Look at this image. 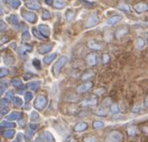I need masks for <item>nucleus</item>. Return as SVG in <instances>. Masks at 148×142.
Here are the masks:
<instances>
[{"label": "nucleus", "instance_id": "f3484780", "mask_svg": "<svg viewBox=\"0 0 148 142\" xmlns=\"http://www.w3.org/2000/svg\"><path fill=\"white\" fill-rule=\"evenodd\" d=\"M88 47L90 48V49L92 50H96V51H98V50H101L102 48V44L100 42H98V41H95V40H90L88 42Z\"/></svg>", "mask_w": 148, "mask_h": 142}, {"label": "nucleus", "instance_id": "7c9ffc66", "mask_svg": "<svg viewBox=\"0 0 148 142\" xmlns=\"http://www.w3.org/2000/svg\"><path fill=\"white\" fill-rule=\"evenodd\" d=\"M105 126V123L103 121H100V120H95L92 123V127L94 129H101V128H104Z\"/></svg>", "mask_w": 148, "mask_h": 142}, {"label": "nucleus", "instance_id": "f8f14e48", "mask_svg": "<svg viewBox=\"0 0 148 142\" xmlns=\"http://www.w3.org/2000/svg\"><path fill=\"white\" fill-rule=\"evenodd\" d=\"M52 48H53L52 44H42V45H40V46L38 47L37 51H38L39 54H42V55H44V54L49 53V52L52 50Z\"/></svg>", "mask_w": 148, "mask_h": 142}, {"label": "nucleus", "instance_id": "2f4dec72", "mask_svg": "<svg viewBox=\"0 0 148 142\" xmlns=\"http://www.w3.org/2000/svg\"><path fill=\"white\" fill-rule=\"evenodd\" d=\"M12 102H13V104H14L15 106H17V107L23 106V100L21 99L20 97H18V96H15V97L12 99Z\"/></svg>", "mask_w": 148, "mask_h": 142}, {"label": "nucleus", "instance_id": "c03bdc74", "mask_svg": "<svg viewBox=\"0 0 148 142\" xmlns=\"http://www.w3.org/2000/svg\"><path fill=\"white\" fill-rule=\"evenodd\" d=\"M84 142H97V139L95 136H92V135H89V136L84 137L83 139Z\"/></svg>", "mask_w": 148, "mask_h": 142}, {"label": "nucleus", "instance_id": "a19ab883", "mask_svg": "<svg viewBox=\"0 0 148 142\" xmlns=\"http://www.w3.org/2000/svg\"><path fill=\"white\" fill-rule=\"evenodd\" d=\"M94 113L96 115H98V116H106V115H107V112H106V110H104L103 108L96 109V110L94 111Z\"/></svg>", "mask_w": 148, "mask_h": 142}, {"label": "nucleus", "instance_id": "4c0bfd02", "mask_svg": "<svg viewBox=\"0 0 148 142\" xmlns=\"http://www.w3.org/2000/svg\"><path fill=\"white\" fill-rule=\"evenodd\" d=\"M51 17H52V14L50 13V11H48V10H43V12H42L43 20H49Z\"/></svg>", "mask_w": 148, "mask_h": 142}, {"label": "nucleus", "instance_id": "9d476101", "mask_svg": "<svg viewBox=\"0 0 148 142\" xmlns=\"http://www.w3.org/2000/svg\"><path fill=\"white\" fill-rule=\"evenodd\" d=\"M20 27H22V30H21V39L22 41H27L30 39V33L28 31V27L26 26V24L22 23L20 24Z\"/></svg>", "mask_w": 148, "mask_h": 142}, {"label": "nucleus", "instance_id": "39448f33", "mask_svg": "<svg viewBox=\"0 0 148 142\" xmlns=\"http://www.w3.org/2000/svg\"><path fill=\"white\" fill-rule=\"evenodd\" d=\"M22 17L25 19L27 22L29 23H35L37 21V15L34 12H30V11H22Z\"/></svg>", "mask_w": 148, "mask_h": 142}, {"label": "nucleus", "instance_id": "58836bf2", "mask_svg": "<svg viewBox=\"0 0 148 142\" xmlns=\"http://www.w3.org/2000/svg\"><path fill=\"white\" fill-rule=\"evenodd\" d=\"M11 84L13 85V86H15V87H21L22 86V81H21L20 79H18V78H14V79H12L11 80Z\"/></svg>", "mask_w": 148, "mask_h": 142}, {"label": "nucleus", "instance_id": "1a4fd4ad", "mask_svg": "<svg viewBox=\"0 0 148 142\" xmlns=\"http://www.w3.org/2000/svg\"><path fill=\"white\" fill-rule=\"evenodd\" d=\"M7 21L9 22L10 25H12L13 27H15V28H18L19 24H20V22H19V18L16 14L9 15V16L7 17Z\"/></svg>", "mask_w": 148, "mask_h": 142}, {"label": "nucleus", "instance_id": "bb28decb", "mask_svg": "<svg viewBox=\"0 0 148 142\" xmlns=\"http://www.w3.org/2000/svg\"><path fill=\"white\" fill-rule=\"evenodd\" d=\"M16 127V124L10 121H1V128H8V129H13Z\"/></svg>", "mask_w": 148, "mask_h": 142}, {"label": "nucleus", "instance_id": "13d9d810", "mask_svg": "<svg viewBox=\"0 0 148 142\" xmlns=\"http://www.w3.org/2000/svg\"><path fill=\"white\" fill-rule=\"evenodd\" d=\"M8 112V107H1V115H5Z\"/></svg>", "mask_w": 148, "mask_h": 142}, {"label": "nucleus", "instance_id": "c85d7f7f", "mask_svg": "<svg viewBox=\"0 0 148 142\" xmlns=\"http://www.w3.org/2000/svg\"><path fill=\"white\" fill-rule=\"evenodd\" d=\"M65 5H66V3H65L64 0H55L53 4V6L56 9H62V8L65 7Z\"/></svg>", "mask_w": 148, "mask_h": 142}, {"label": "nucleus", "instance_id": "7ed1b4c3", "mask_svg": "<svg viewBox=\"0 0 148 142\" xmlns=\"http://www.w3.org/2000/svg\"><path fill=\"white\" fill-rule=\"evenodd\" d=\"M47 104H48L47 97L43 95L37 96L35 101H34V107H35V109H37V110H43L47 106Z\"/></svg>", "mask_w": 148, "mask_h": 142}, {"label": "nucleus", "instance_id": "de8ad7c7", "mask_svg": "<svg viewBox=\"0 0 148 142\" xmlns=\"http://www.w3.org/2000/svg\"><path fill=\"white\" fill-rule=\"evenodd\" d=\"M141 110H142V107H141V105H139V104H136V105H134L132 107V112L135 113V114L140 113Z\"/></svg>", "mask_w": 148, "mask_h": 142}, {"label": "nucleus", "instance_id": "0eeeda50", "mask_svg": "<svg viewBox=\"0 0 148 142\" xmlns=\"http://www.w3.org/2000/svg\"><path fill=\"white\" fill-rule=\"evenodd\" d=\"M37 29H38L39 33L41 34V36H42L43 38L47 39L50 36V28L47 25H44V24H40V25H38Z\"/></svg>", "mask_w": 148, "mask_h": 142}, {"label": "nucleus", "instance_id": "412c9836", "mask_svg": "<svg viewBox=\"0 0 148 142\" xmlns=\"http://www.w3.org/2000/svg\"><path fill=\"white\" fill-rule=\"evenodd\" d=\"M56 57H57V53H51V54H47L46 56H44V58H43V62L45 63V64H50V63L52 62V61H54L56 59Z\"/></svg>", "mask_w": 148, "mask_h": 142}, {"label": "nucleus", "instance_id": "37998d69", "mask_svg": "<svg viewBox=\"0 0 148 142\" xmlns=\"http://www.w3.org/2000/svg\"><path fill=\"white\" fill-rule=\"evenodd\" d=\"M8 75H9V70L7 68H1V70H0V77L3 79L4 77H6Z\"/></svg>", "mask_w": 148, "mask_h": 142}, {"label": "nucleus", "instance_id": "b1692460", "mask_svg": "<svg viewBox=\"0 0 148 142\" xmlns=\"http://www.w3.org/2000/svg\"><path fill=\"white\" fill-rule=\"evenodd\" d=\"M15 130L14 129H6L2 132V135L5 137L6 139H12L15 136Z\"/></svg>", "mask_w": 148, "mask_h": 142}, {"label": "nucleus", "instance_id": "f704fd0d", "mask_svg": "<svg viewBox=\"0 0 148 142\" xmlns=\"http://www.w3.org/2000/svg\"><path fill=\"white\" fill-rule=\"evenodd\" d=\"M118 9L121 10V11H124V12H128L130 10V8L126 3H124V2H120V3L118 4Z\"/></svg>", "mask_w": 148, "mask_h": 142}, {"label": "nucleus", "instance_id": "cd10ccee", "mask_svg": "<svg viewBox=\"0 0 148 142\" xmlns=\"http://www.w3.org/2000/svg\"><path fill=\"white\" fill-rule=\"evenodd\" d=\"M19 117H20V113H18V112H11L10 114H8L7 116H6V120H7V121L12 122V121H14V120L18 119Z\"/></svg>", "mask_w": 148, "mask_h": 142}, {"label": "nucleus", "instance_id": "20e7f679", "mask_svg": "<svg viewBox=\"0 0 148 142\" xmlns=\"http://www.w3.org/2000/svg\"><path fill=\"white\" fill-rule=\"evenodd\" d=\"M99 17L97 16V14H95V13H93V14H91L90 16L88 17V19L86 20L85 22V25H84V28L85 29H88V28H92L94 27V26H96L97 24L99 23Z\"/></svg>", "mask_w": 148, "mask_h": 142}, {"label": "nucleus", "instance_id": "72a5a7b5", "mask_svg": "<svg viewBox=\"0 0 148 142\" xmlns=\"http://www.w3.org/2000/svg\"><path fill=\"white\" fill-rule=\"evenodd\" d=\"M119 106H118V104H116V103H112L110 105V112L112 113V114H118L119 113Z\"/></svg>", "mask_w": 148, "mask_h": 142}, {"label": "nucleus", "instance_id": "aec40b11", "mask_svg": "<svg viewBox=\"0 0 148 142\" xmlns=\"http://www.w3.org/2000/svg\"><path fill=\"white\" fill-rule=\"evenodd\" d=\"M4 2L6 4H8L10 7H12L13 9H18L21 5L20 0H4Z\"/></svg>", "mask_w": 148, "mask_h": 142}, {"label": "nucleus", "instance_id": "338daca9", "mask_svg": "<svg viewBox=\"0 0 148 142\" xmlns=\"http://www.w3.org/2000/svg\"><path fill=\"white\" fill-rule=\"evenodd\" d=\"M29 1H30V0H29Z\"/></svg>", "mask_w": 148, "mask_h": 142}, {"label": "nucleus", "instance_id": "49530a36", "mask_svg": "<svg viewBox=\"0 0 148 142\" xmlns=\"http://www.w3.org/2000/svg\"><path fill=\"white\" fill-rule=\"evenodd\" d=\"M109 61H110V57H109V55H108V54H106V53L102 54V62H103L104 65L108 64V63H109Z\"/></svg>", "mask_w": 148, "mask_h": 142}, {"label": "nucleus", "instance_id": "4d7b16f0", "mask_svg": "<svg viewBox=\"0 0 148 142\" xmlns=\"http://www.w3.org/2000/svg\"><path fill=\"white\" fill-rule=\"evenodd\" d=\"M7 29V27H6L5 25V22H4L3 20H1V32L3 33V31H5V30Z\"/></svg>", "mask_w": 148, "mask_h": 142}, {"label": "nucleus", "instance_id": "ddd939ff", "mask_svg": "<svg viewBox=\"0 0 148 142\" xmlns=\"http://www.w3.org/2000/svg\"><path fill=\"white\" fill-rule=\"evenodd\" d=\"M25 6L28 8V9L31 10H39L41 8V5L36 1V0H28L27 2L25 3Z\"/></svg>", "mask_w": 148, "mask_h": 142}, {"label": "nucleus", "instance_id": "9b49d317", "mask_svg": "<svg viewBox=\"0 0 148 142\" xmlns=\"http://www.w3.org/2000/svg\"><path fill=\"white\" fill-rule=\"evenodd\" d=\"M32 49H33V47H32V45H30V44H22V45H20L18 48V52H19V54H20L21 56H25L26 55V53L27 52H30V51H32Z\"/></svg>", "mask_w": 148, "mask_h": 142}, {"label": "nucleus", "instance_id": "f257e3e1", "mask_svg": "<svg viewBox=\"0 0 148 142\" xmlns=\"http://www.w3.org/2000/svg\"><path fill=\"white\" fill-rule=\"evenodd\" d=\"M68 62V57L67 56H61L59 59L57 60V62L54 63V65L52 66L51 72L54 76H57L58 74L61 72L62 68L66 65V63Z\"/></svg>", "mask_w": 148, "mask_h": 142}, {"label": "nucleus", "instance_id": "6ab92c4d", "mask_svg": "<svg viewBox=\"0 0 148 142\" xmlns=\"http://www.w3.org/2000/svg\"><path fill=\"white\" fill-rule=\"evenodd\" d=\"M134 10L137 13H142L145 11H148V4L146 3H138L134 6Z\"/></svg>", "mask_w": 148, "mask_h": 142}, {"label": "nucleus", "instance_id": "a18cd8bd", "mask_svg": "<svg viewBox=\"0 0 148 142\" xmlns=\"http://www.w3.org/2000/svg\"><path fill=\"white\" fill-rule=\"evenodd\" d=\"M32 33H33V35L36 37V38H38V39H44L42 36H41V34L39 33V31H38V29H36V27H33L32 28Z\"/></svg>", "mask_w": 148, "mask_h": 142}, {"label": "nucleus", "instance_id": "bf43d9fd", "mask_svg": "<svg viewBox=\"0 0 148 142\" xmlns=\"http://www.w3.org/2000/svg\"><path fill=\"white\" fill-rule=\"evenodd\" d=\"M54 1H55V0H45V3H46L47 5H52V4H54Z\"/></svg>", "mask_w": 148, "mask_h": 142}, {"label": "nucleus", "instance_id": "393cba45", "mask_svg": "<svg viewBox=\"0 0 148 142\" xmlns=\"http://www.w3.org/2000/svg\"><path fill=\"white\" fill-rule=\"evenodd\" d=\"M135 46L137 49L142 50L143 48L145 47V40L142 38V37H138V38L135 40Z\"/></svg>", "mask_w": 148, "mask_h": 142}, {"label": "nucleus", "instance_id": "a878e982", "mask_svg": "<svg viewBox=\"0 0 148 142\" xmlns=\"http://www.w3.org/2000/svg\"><path fill=\"white\" fill-rule=\"evenodd\" d=\"M75 15H76V11L74 9H68L66 11V20L68 22L72 21L74 18H75Z\"/></svg>", "mask_w": 148, "mask_h": 142}, {"label": "nucleus", "instance_id": "052dcab7", "mask_svg": "<svg viewBox=\"0 0 148 142\" xmlns=\"http://www.w3.org/2000/svg\"><path fill=\"white\" fill-rule=\"evenodd\" d=\"M144 106H145V108L148 109V95L145 97V99H144Z\"/></svg>", "mask_w": 148, "mask_h": 142}, {"label": "nucleus", "instance_id": "5701e85b", "mask_svg": "<svg viewBox=\"0 0 148 142\" xmlns=\"http://www.w3.org/2000/svg\"><path fill=\"white\" fill-rule=\"evenodd\" d=\"M127 33H128V28L127 27L119 28V29L116 30V32H115V37H116V38H122V37Z\"/></svg>", "mask_w": 148, "mask_h": 142}, {"label": "nucleus", "instance_id": "6e6d98bb", "mask_svg": "<svg viewBox=\"0 0 148 142\" xmlns=\"http://www.w3.org/2000/svg\"><path fill=\"white\" fill-rule=\"evenodd\" d=\"M25 135L23 134V133H19V134H17V139H18V141H21V142H25Z\"/></svg>", "mask_w": 148, "mask_h": 142}, {"label": "nucleus", "instance_id": "4be33fe9", "mask_svg": "<svg viewBox=\"0 0 148 142\" xmlns=\"http://www.w3.org/2000/svg\"><path fill=\"white\" fill-rule=\"evenodd\" d=\"M94 76H95L94 72L91 71V70H88V71L84 72V73L81 75V80H83V81H87V80H90L91 78H93Z\"/></svg>", "mask_w": 148, "mask_h": 142}, {"label": "nucleus", "instance_id": "e433bc0d", "mask_svg": "<svg viewBox=\"0 0 148 142\" xmlns=\"http://www.w3.org/2000/svg\"><path fill=\"white\" fill-rule=\"evenodd\" d=\"M137 132H138V130H137V128L135 126H130V127L127 128V133L130 136H133V135L137 134Z\"/></svg>", "mask_w": 148, "mask_h": 142}, {"label": "nucleus", "instance_id": "4468645a", "mask_svg": "<svg viewBox=\"0 0 148 142\" xmlns=\"http://www.w3.org/2000/svg\"><path fill=\"white\" fill-rule=\"evenodd\" d=\"M96 104H97V98L95 96H90V97L85 98L82 101V105L83 106H94Z\"/></svg>", "mask_w": 148, "mask_h": 142}, {"label": "nucleus", "instance_id": "3c124183", "mask_svg": "<svg viewBox=\"0 0 148 142\" xmlns=\"http://www.w3.org/2000/svg\"><path fill=\"white\" fill-rule=\"evenodd\" d=\"M80 2H81L82 4H83L85 7L89 8V7H92L93 5H94V3H92V2H89L87 1V0H80Z\"/></svg>", "mask_w": 148, "mask_h": 142}, {"label": "nucleus", "instance_id": "ea45409f", "mask_svg": "<svg viewBox=\"0 0 148 142\" xmlns=\"http://www.w3.org/2000/svg\"><path fill=\"white\" fill-rule=\"evenodd\" d=\"M24 96H25V101L27 102V103L33 99V93H32L31 91H27V92H25Z\"/></svg>", "mask_w": 148, "mask_h": 142}, {"label": "nucleus", "instance_id": "dca6fc26", "mask_svg": "<svg viewBox=\"0 0 148 142\" xmlns=\"http://www.w3.org/2000/svg\"><path fill=\"white\" fill-rule=\"evenodd\" d=\"M87 128H88V124L85 123V122H78L74 125L73 130L75 132H83L85 131Z\"/></svg>", "mask_w": 148, "mask_h": 142}, {"label": "nucleus", "instance_id": "69168bd1", "mask_svg": "<svg viewBox=\"0 0 148 142\" xmlns=\"http://www.w3.org/2000/svg\"><path fill=\"white\" fill-rule=\"evenodd\" d=\"M14 142H18V141H14Z\"/></svg>", "mask_w": 148, "mask_h": 142}, {"label": "nucleus", "instance_id": "603ef678", "mask_svg": "<svg viewBox=\"0 0 148 142\" xmlns=\"http://www.w3.org/2000/svg\"><path fill=\"white\" fill-rule=\"evenodd\" d=\"M8 87V82L6 81H2L1 82V88H0V92H1V94H3V91H5V89Z\"/></svg>", "mask_w": 148, "mask_h": 142}, {"label": "nucleus", "instance_id": "864d4df0", "mask_svg": "<svg viewBox=\"0 0 148 142\" xmlns=\"http://www.w3.org/2000/svg\"><path fill=\"white\" fill-rule=\"evenodd\" d=\"M9 101L7 98H2L1 99V107H8L9 105Z\"/></svg>", "mask_w": 148, "mask_h": 142}, {"label": "nucleus", "instance_id": "a211bd4d", "mask_svg": "<svg viewBox=\"0 0 148 142\" xmlns=\"http://www.w3.org/2000/svg\"><path fill=\"white\" fill-rule=\"evenodd\" d=\"M40 86H41V81H39V80L30 81V82H28V84H27V87L32 91H37L40 88Z\"/></svg>", "mask_w": 148, "mask_h": 142}, {"label": "nucleus", "instance_id": "c9c22d12", "mask_svg": "<svg viewBox=\"0 0 148 142\" xmlns=\"http://www.w3.org/2000/svg\"><path fill=\"white\" fill-rule=\"evenodd\" d=\"M45 140H46V142H56L54 136L49 132V131H46V132H45Z\"/></svg>", "mask_w": 148, "mask_h": 142}, {"label": "nucleus", "instance_id": "423d86ee", "mask_svg": "<svg viewBox=\"0 0 148 142\" xmlns=\"http://www.w3.org/2000/svg\"><path fill=\"white\" fill-rule=\"evenodd\" d=\"M86 62L88 65H90V66H95V65H97V63H98V56H97L96 53H94V52H92V53H89L88 55L86 56Z\"/></svg>", "mask_w": 148, "mask_h": 142}, {"label": "nucleus", "instance_id": "2eb2a0df", "mask_svg": "<svg viewBox=\"0 0 148 142\" xmlns=\"http://www.w3.org/2000/svg\"><path fill=\"white\" fill-rule=\"evenodd\" d=\"M121 20H122V16H121V15H114V16H112L107 19L106 24H107L108 26H113L118 22H120Z\"/></svg>", "mask_w": 148, "mask_h": 142}, {"label": "nucleus", "instance_id": "f03ea898", "mask_svg": "<svg viewBox=\"0 0 148 142\" xmlns=\"http://www.w3.org/2000/svg\"><path fill=\"white\" fill-rule=\"evenodd\" d=\"M123 135L120 131L112 130L107 134L105 138V142H122Z\"/></svg>", "mask_w": 148, "mask_h": 142}, {"label": "nucleus", "instance_id": "e2e57ef3", "mask_svg": "<svg viewBox=\"0 0 148 142\" xmlns=\"http://www.w3.org/2000/svg\"><path fill=\"white\" fill-rule=\"evenodd\" d=\"M31 76H32V75H31L30 73H29V74H25V75L23 76V78H24L25 80H28V79H30V77H31Z\"/></svg>", "mask_w": 148, "mask_h": 142}, {"label": "nucleus", "instance_id": "0e129e2a", "mask_svg": "<svg viewBox=\"0 0 148 142\" xmlns=\"http://www.w3.org/2000/svg\"><path fill=\"white\" fill-rule=\"evenodd\" d=\"M143 131H145V132L148 133V127H144V128H143Z\"/></svg>", "mask_w": 148, "mask_h": 142}, {"label": "nucleus", "instance_id": "09e8293b", "mask_svg": "<svg viewBox=\"0 0 148 142\" xmlns=\"http://www.w3.org/2000/svg\"><path fill=\"white\" fill-rule=\"evenodd\" d=\"M33 133H34V131H32V130H30L29 128L27 129V131H26V134H25V137H26V139H28V140H30V139L33 137Z\"/></svg>", "mask_w": 148, "mask_h": 142}, {"label": "nucleus", "instance_id": "8fccbe9b", "mask_svg": "<svg viewBox=\"0 0 148 142\" xmlns=\"http://www.w3.org/2000/svg\"><path fill=\"white\" fill-rule=\"evenodd\" d=\"M28 128H29L30 130H32V131H35L38 129V124H36V123H33V122H31V123H29L28 124Z\"/></svg>", "mask_w": 148, "mask_h": 142}, {"label": "nucleus", "instance_id": "473e14b6", "mask_svg": "<svg viewBox=\"0 0 148 142\" xmlns=\"http://www.w3.org/2000/svg\"><path fill=\"white\" fill-rule=\"evenodd\" d=\"M39 114L38 112H36V111H31L30 112V120H31V122H34V123H36V121H38L39 120Z\"/></svg>", "mask_w": 148, "mask_h": 142}, {"label": "nucleus", "instance_id": "680f3d73", "mask_svg": "<svg viewBox=\"0 0 148 142\" xmlns=\"http://www.w3.org/2000/svg\"><path fill=\"white\" fill-rule=\"evenodd\" d=\"M65 142H77V141H76L75 139H73L72 137H70V136H69V139H68V138H67V139H65Z\"/></svg>", "mask_w": 148, "mask_h": 142}, {"label": "nucleus", "instance_id": "5fc2aeb1", "mask_svg": "<svg viewBox=\"0 0 148 142\" xmlns=\"http://www.w3.org/2000/svg\"><path fill=\"white\" fill-rule=\"evenodd\" d=\"M14 97H15V96L13 95V92H12V91H8V92L5 94V98H7V99H8V100H10V101H12V99H13Z\"/></svg>", "mask_w": 148, "mask_h": 142}, {"label": "nucleus", "instance_id": "79ce46f5", "mask_svg": "<svg viewBox=\"0 0 148 142\" xmlns=\"http://www.w3.org/2000/svg\"><path fill=\"white\" fill-rule=\"evenodd\" d=\"M32 64H33L34 68H36V70H40L41 69V62H40V60L37 59V58L33 59V61H32Z\"/></svg>", "mask_w": 148, "mask_h": 142}, {"label": "nucleus", "instance_id": "c756f323", "mask_svg": "<svg viewBox=\"0 0 148 142\" xmlns=\"http://www.w3.org/2000/svg\"><path fill=\"white\" fill-rule=\"evenodd\" d=\"M2 59H3V62L5 63L6 65H13L15 63V59L12 56H9V55H5Z\"/></svg>", "mask_w": 148, "mask_h": 142}, {"label": "nucleus", "instance_id": "6e6552de", "mask_svg": "<svg viewBox=\"0 0 148 142\" xmlns=\"http://www.w3.org/2000/svg\"><path fill=\"white\" fill-rule=\"evenodd\" d=\"M92 86H93L92 82H90V81L85 82V83H83V84L79 85V86L77 87V89H76V91H77V93L81 94V93H84V92H86V91H88Z\"/></svg>", "mask_w": 148, "mask_h": 142}]
</instances>
